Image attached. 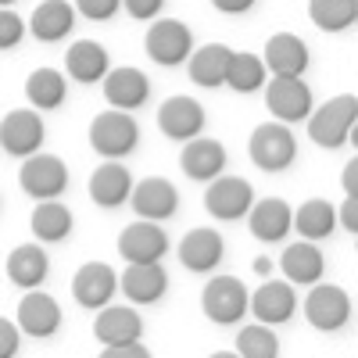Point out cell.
Instances as JSON below:
<instances>
[{
	"mask_svg": "<svg viewBox=\"0 0 358 358\" xmlns=\"http://www.w3.org/2000/svg\"><path fill=\"white\" fill-rule=\"evenodd\" d=\"M355 122H358V97L355 94H337L326 104L312 108L308 136H312V143L322 147V151H337V147L348 143Z\"/></svg>",
	"mask_w": 358,
	"mask_h": 358,
	"instance_id": "6da1fadb",
	"label": "cell"
},
{
	"mask_svg": "<svg viewBox=\"0 0 358 358\" xmlns=\"http://www.w3.org/2000/svg\"><path fill=\"white\" fill-rule=\"evenodd\" d=\"M136 143H140V126L129 111L108 108L90 122V147L104 162H122L126 155L136 151Z\"/></svg>",
	"mask_w": 358,
	"mask_h": 358,
	"instance_id": "7a4b0ae2",
	"label": "cell"
},
{
	"mask_svg": "<svg viewBox=\"0 0 358 358\" xmlns=\"http://www.w3.org/2000/svg\"><path fill=\"white\" fill-rule=\"evenodd\" d=\"M248 158L262 169V172H287L297 162V140L290 133L287 122H262L251 129L248 136Z\"/></svg>",
	"mask_w": 358,
	"mask_h": 358,
	"instance_id": "3957f363",
	"label": "cell"
},
{
	"mask_svg": "<svg viewBox=\"0 0 358 358\" xmlns=\"http://www.w3.org/2000/svg\"><path fill=\"white\" fill-rule=\"evenodd\" d=\"M248 301L251 290L241 276H212L201 290V312L215 326H236L248 315Z\"/></svg>",
	"mask_w": 358,
	"mask_h": 358,
	"instance_id": "277c9868",
	"label": "cell"
},
{
	"mask_svg": "<svg viewBox=\"0 0 358 358\" xmlns=\"http://www.w3.org/2000/svg\"><path fill=\"white\" fill-rule=\"evenodd\" d=\"M18 187H22V194H29L33 201H57L69 190V165H65V158L36 151L33 158L22 162Z\"/></svg>",
	"mask_w": 358,
	"mask_h": 358,
	"instance_id": "5b68a950",
	"label": "cell"
},
{
	"mask_svg": "<svg viewBox=\"0 0 358 358\" xmlns=\"http://www.w3.org/2000/svg\"><path fill=\"white\" fill-rule=\"evenodd\" d=\"M143 50L155 65L176 69L194 54V33L179 18H155L151 29H147V36H143Z\"/></svg>",
	"mask_w": 358,
	"mask_h": 358,
	"instance_id": "8992f818",
	"label": "cell"
},
{
	"mask_svg": "<svg viewBox=\"0 0 358 358\" xmlns=\"http://www.w3.org/2000/svg\"><path fill=\"white\" fill-rule=\"evenodd\" d=\"M43 140H47V126L36 108H15L0 118V147L11 158H22V162L33 158L36 151H43Z\"/></svg>",
	"mask_w": 358,
	"mask_h": 358,
	"instance_id": "52a82bcc",
	"label": "cell"
},
{
	"mask_svg": "<svg viewBox=\"0 0 358 358\" xmlns=\"http://www.w3.org/2000/svg\"><path fill=\"white\" fill-rule=\"evenodd\" d=\"M305 319H308L312 330H319V334L344 330L348 319H351V297H348V290L337 287V283H322V280L312 283V290L305 297Z\"/></svg>",
	"mask_w": 358,
	"mask_h": 358,
	"instance_id": "ba28073f",
	"label": "cell"
},
{
	"mask_svg": "<svg viewBox=\"0 0 358 358\" xmlns=\"http://www.w3.org/2000/svg\"><path fill=\"white\" fill-rule=\"evenodd\" d=\"M255 204V187L241 176H215L204 190V208L208 215L219 219V222H241L248 219Z\"/></svg>",
	"mask_w": 358,
	"mask_h": 358,
	"instance_id": "9c48e42d",
	"label": "cell"
},
{
	"mask_svg": "<svg viewBox=\"0 0 358 358\" xmlns=\"http://www.w3.org/2000/svg\"><path fill=\"white\" fill-rule=\"evenodd\" d=\"M265 108L276 122H305L312 115L315 101H312V86L305 79H283V76H273L265 83Z\"/></svg>",
	"mask_w": 358,
	"mask_h": 358,
	"instance_id": "30bf717a",
	"label": "cell"
},
{
	"mask_svg": "<svg viewBox=\"0 0 358 358\" xmlns=\"http://www.w3.org/2000/svg\"><path fill=\"white\" fill-rule=\"evenodd\" d=\"M62 305H57V297H50L47 290H25L18 297V312H15V322L25 337L33 341H47L62 330Z\"/></svg>",
	"mask_w": 358,
	"mask_h": 358,
	"instance_id": "8fae6325",
	"label": "cell"
},
{
	"mask_svg": "<svg viewBox=\"0 0 358 358\" xmlns=\"http://www.w3.org/2000/svg\"><path fill=\"white\" fill-rule=\"evenodd\" d=\"M129 204L136 219H151V222H165L179 212V190L176 183H169L165 176H147L140 183H133L129 190Z\"/></svg>",
	"mask_w": 358,
	"mask_h": 358,
	"instance_id": "7c38bea8",
	"label": "cell"
},
{
	"mask_svg": "<svg viewBox=\"0 0 358 358\" xmlns=\"http://www.w3.org/2000/svg\"><path fill=\"white\" fill-rule=\"evenodd\" d=\"M262 62L268 76H283V79H301L312 65V50L297 33H276L265 40Z\"/></svg>",
	"mask_w": 358,
	"mask_h": 358,
	"instance_id": "4fadbf2b",
	"label": "cell"
},
{
	"mask_svg": "<svg viewBox=\"0 0 358 358\" xmlns=\"http://www.w3.org/2000/svg\"><path fill=\"white\" fill-rule=\"evenodd\" d=\"M118 255L129 262H162L169 255V233L162 222L151 219H133L122 233H118Z\"/></svg>",
	"mask_w": 358,
	"mask_h": 358,
	"instance_id": "5bb4252c",
	"label": "cell"
},
{
	"mask_svg": "<svg viewBox=\"0 0 358 358\" xmlns=\"http://www.w3.org/2000/svg\"><path fill=\"white\" fill-rule=\"evenodd\" d=\"M115 290H118V273H115L108 262H86V265L76 268V276H72V297H76V305H83L90 312L111 305Z\"/></svg>",
	"mask_w": 358,
	"mask_h": 358,
	"instance_id": "9a60e30c",
	"label": "cell"
},
{
	"mask_svg": "<svg viewBox=\"0 0 358 358\" xmlns=\"http://www.w3.org/2000/svg\"><path fill=\"white\" fill-rule=\"evenodd\" d=\"M118 290L133 305H158L169 290V273L162 262H129L118 273Z\"/></svg>",
	"mask_w": 358,
	"mask_h": 358,
	"instance_id": "2e32d148",
	"label": "cell"
},
{
	"mask_svg": "<svg viewBox=\"0 0 358 358\" xmlns=\"http://www.w3.org/2000/svg\"><path fill=\"white\" fill-rule=\"evenodd\" d=\"M255 322H265V326H283L294 319L297 312V294H294V283L287 280H265L248 301Z\"/></svg>",
	"mask_w": 358,
	"mask_h": 358,
	"instance_id": "e0dca14e",
	"label": "cell"
},
{
	"mask_svg": "<svg viewBox=\"0 0 358 358\" xmlns=\"http://www.w3.org/2000/svg\"><path fill=\"white\" fill-rule=\"evenodd\" d=\"M158 129L176 143H187L204 133V108L187 94H176L158 108Z\"/></svg>",
	"mask_w": 358,
	"mask_h": 358,
	"instance_id": "ac0fdd59",
	"label": "cell"
},
{
	"mask_svg": "<svg viewBox=\"0 0 358 358\" xmlns=\"http://www.w3.org/2000/svg\"><path fill=\"white\" fill-rule=\"evenodd\" d=\"M179 169L194 183H212L215 176L226 172V147L212 136H194L179 151Z\"/></svg>",
	"mask_w": 358,
	"mask_h": 358,
	"instance_id": "d6986e66",
	"label": "cell"
},
{
	"mask_svg": "<svg viewBox=\"0 0 358 358\" xmlns=\"http://www.w3.org/2000/svg\"><path fill=\"white\" fill-rule=\"evenodd\" d=\"M222 258H226V241L212 226H197L179 241V262L190 273H215Z\"/></svg>",
	"mask_w": 358,
	"mask_h": 358,
	"instance_id": "ffe728a7",
	"label": "cell"
},
{
	"mask_svg": "<svg viewBox=\"0 0 358 358\" xmlns=\"http://www.w3.org/2000/svg\"><path fill=\"white\" fill-rule=\"evenodd\" d=\"M101 86H104V101L111 108H118V111H136V108L147 104V97H151V79H147L140 69H133V65L111 69L101 79Z\"/></svg>",
	"mask_w": 358,
	"mask_h": 358,
	"instance_id": "44dd1931",
	"label": "cell"
},
{
	"mask_svg": "<svg viewBox=\"0 0 358 358\" xmlns=\"http://www.w3.org/2000/svg\"><path fill=\"white\" fill-rule=\"evenodd\" d=\"M248 229L262 244H280L283 236L294 229V208L283 197H262L251 204L248 212Z\"/></svg>",
	"mask_w": 358,
	"mask_h": 358,
	"instance_id": "7402d4cb",
	"label": "cell"
},
{
	"mask_svg": "<svg viewBox=\"0 0 358 358\" xmlns=\"http://www.w3.org/2000/svg\"><path fill=\"white\" fill-rule=\"evenodd\" d=\"M94 337L104 348L136 344L143 337V319L129 305H104V308H97V319H94Z\"/></svg>",
	"mask_w": 358,
	"mask_h": 358,
	"instance_id": "603a6c76",
	"label": "cell"
},
{
	"mask_svg": "<svg viewBox=\"0 0 358 358\" xmlns=\"http://www.w3.org/2000/svg\"><path fill=\"white\" fill-rule=\"evenodd\" d=\"M4 273H8V280H11L18 290H36V287H43L47 276H50V258H47L43 244L36 241V244H18V248H11V255H8V262H4Z\"/></svg>",
	"mask_w": 358,
	"mask_h": 358,
	"instance_id": "cb8c5ba5",
	"label": "cell"
},
{
	"mask_svg": "<svg viewBox=\"0 0 358 358\" xmlns=\"http://www.w3.org/2000/svg\"><path fill=\"white\" fill-rule=\"evenodd\" d=\"M111 72V54L97 43V40H76L65 54V76L72 83L94 86Z\"/></svg>",
	"mask_w": 358,
	"mask_h": 358,
	"instance_id": "d4e9b609",
	"label": "cell"
},
{
	"mask_svg": "<svg viewBox=\"0 0 358 358\" xmlns=\"http://www.w3.org/2000/svg\"><path fill=\"white\" fill-rule=\"evenodd\" d=\"M280 273H283V280L294 283V287H312V283H319L322 273H326V258H322L319 244H312V241L290 244V248L283 251V258H280Z\"/></svg>",
	"mask_w": 358,
	"mask_h": 358,
	"instance_id": "484cf974",
	"label": "cell"
},
{
	"mask_svg": "<svg viewBox=\"0 0 358 358\" xmlns=\"http://www.w3.org/2000/svg\"><path fill=\"white\" fill-rule=\"evenodd\" d=\"M129 190H133V176L122 162H101L90 176V197L101 208L129 204Z\"/></svg>",
	"mask_w": 358,
	"mask_h": 358,
	"instance_id": "4316f807",
	"label": "cell"
},
{
	"mask_svg": "<svg viewBox=\"0 0 358 358\" xmlns=\"http://www.w3.org/2000/svg\"><path fill=\"white\" fill-rule=\"evenodd\" d=\"M25 25L40 43H57L76 29V8L69 4V0H43V4L29 15Z\"/></svg>",
	"mask_w": 358,
	"mask_h": 358,
	"instance_id": "83f0119b",
	"label": "cell"
},
{
	"mask_svg": "<svg viewBox=\"0 0 358 358\" xmlns=\"http://www.w3.org/2000/svg\"><path fill=\"white\" fill-rule=\"evenodd\" d=\"M229 57H233V47H226V43H204V47H197L187 57L190 83L194 86H204V90H219L226 83Z\"/></svg>",
	"mask_w": 358,
	"mask_h": 358,
	"instance_id": "f1b7e54d",
	"label": "cell"
},
{
	"mask_svg": "<svg viewBox=\"0 0 358 358\" xmlns=\"http://www.w3.org/2000/svg\"><path fill=\"white\" fill-rule=\"evenodd\" d=\"M29 229L40 244H62L69 241V233L76 229V219H72V208L62 204V201H36L33 215H29Z\"/></svg>",
	"mask_w": 358,
	"mask_h": 358,
	"instance_id": "f546056e",
	"label": "cell"
},
{
	"mask_svg": "<svg viewBox=\"0 0 358 358\" xmlns=\"http://www.w3.org/2000/svg\"><path fill=\"white\" fill-rule=\"evenodd\" d=\"M25 97L36 111H57L69 97V76L57 69H33L25 79Z\"/></svg>",
	"mask_w": 358,
	"mask_h": 358,
	"instance_id": "4dcf8cb0",
	"label": "cell"
},
{
	"mask_svg": "<svg viewBox=\"0 0 358 358\" xmlns=\"http://www.w3.org/2000/svg\"><path fill=\"white\" fill-rule=\"evenodd\" d=\"M294 229L301 233V241L319 244V241H326V236L337 229V208L326 197H312V201H305L294 212Z\"/></svg>",
	"mask_w": 358,
	"mask_h": 358,
	"instance_id": "1f68e13d",
	"label": "cell"
},
{
	"mask_svg": "<svg viewBox=\"0 0 358 358\" xmlns=\"http://www.w3.org/2000/svg\"><path fill=\"white\" fill-rule=\"evenodd\" d=\"M268 83V69L262 62V54L251 50H233L229 57V69H226V86L233 94H258Z\"/></svg>",
	"mask_w": 358,
	"mask_h": 358,
	"instance_id": "d6a6232c",
	"label": "cell"
},
{
	"mask_svg": "<svg viewBox=\"0 0 358 358\" xmlns=\"http://www.w3.org/2000/svg\"><path fill=\"white\" fill-rule=\"evenodd\" d=\"M308 18L322 33H348L358 22V0H308Z\"/></svg>",
	"mask_w": 358,
	"mask_h": 358,
	"instance_id": "836d02e7",
	"label": "cell"
},
{
	"mask_svg": "<svg viewBox=\"0 0 358 358\" xmlns=\"http://www.w3.org/2000/svg\"><path fill=\"white\" fill-rule=\"evenodd\" d=\"M236 355L241 358H280L276 326H265V322L241 326V334H236Z\"/></svg>",
	"mask_w": 358,
	"mask_h": 358,
	"instance_id": "e575fe53",
	"label": "cell"
},
{
	"mask_svg": "<svg viewBox=\"0 0 358 358\" xmlns=\"http://www.w3.org/2000/svg\"><path fill=\"white\" fill-rule=\"evenodd\" d=\"M25 33H29V25L22 22V15L11 8H0V50H15Z\"/></svg>",
	"mask_w": 358,
	"mask_h": 358,
	"instance_id": "d590c367",
	"label": "cell"
},
{
	"mask_svg": "<svg viewBox=\"0 0 358 358\" xmlns=\"http://www.w3.org/2000/svg\"><path fill=\"white\" fill-rule=\"evenodd\" d=\"M72 8L86 22H108V18H115L118 8H122V0H72Z\"/></svg>",
	"mask_w": 358,
	"mask_h": 358,
	"instance_id": "8d00e7d4",
	"label": "cell"
},
{
	"mask_svg": "<svg viewBox=\"0 0 358 358\" xmlns=\"http://www.w3.org/2000/svg\"><path fill=\"white\" fill-rule=\"evenodd\" d=\"M18 351H22V330H18V322L0 315V358H18Z\"/></svg>",
	"mask_w": 358,
	"mask_h": 358,
	"instance_id": "74e56055",
	"label": "cell"
},
{
	"mask_svg": "<svg viewBox=\"0 0 358 358\" xmlns=\"http://www.w3.org/2000/svg\"><path fill=\"white\" fill-rule=\"evenodd\" d=\"M122 8L136 18V22H155L165 8V0H122Z\"/></svg>",
	"mask_w": 358,
	"mask_h": 358,
	"instance_id": "f35d334b",
	"label": "cell"
},
{
	"mask_svg": "<svg viewBox=\"0 0 358 358\" xmlns=\"http://www.w3.org/2000/svg\"><path fill=\"white\" fill-rule=\"evenodd\" d=\"M97 358H151V351H147L140 341L136 344H115V348H101Z\"/></svg>",
	"mask_w": 358,
	"mask_h": 358,
	"instance_id": "ab89813d",
	"label": "cell"
},
{
	"mask_svg": "<svg viewBox=\"0 0 358 358\" xmlns=\"http://www.w3.org/2000/svg\"><path fill=\"white\" fill-rule=\"evenodd\" d=\"M337 222H341L351 236H358V197H348V201L337 208Z\"/></svg>",
	"mask_w": 358,
	"mask_h": 358,
	"instance_id": "60d3db41",
	"label": "cell"
},
{
	"mask_svg": "<svg viewBox=\"0 0 358 358\" xmlns=\"http://www.w3.org/2000/svg\"><path fill=\"white\" fill-rule=\"evenodd\" d=\"M341 187H344L348 197H358V155L344 165V172H341Z\"/></svg>",
	"mask_w": 358,
	"mask_h": 358,
	"instance_id": "b9f144b4",
	"label": "cell"
},
{
	"mask_svg": "<svg viewBox=\"0 0 358 358\" xmlns=\"http://www.w3.org/2000/svg\"><path fill=\"white\" fill-rule=\"evenodd\" d=\"M212 8L222 15H248L255 8V0H212Z\"/></svg>",
	"mask_w": 358,
	"mask_h": 358,
	"instance_id": "7bdbcfd3",
	"label": "cell"
},
{
	"mask_svg": "<svg viewBox=\"0 0 358 358\" xmlns=\"http://www.w3.org/2000/svg\"><path fill=\"white\" fill-rule=\"evenodd\" d=\"M273 268H276V262H273V258H265V255H262V258H255V273H258V276H268Z\"/></svg>",
	"mask_w": 358,
	"mask_h": 358,
	"instance_id": "ee69618b",
	"label": "cell"
},
{
	"mask_svg": "<svg viewBox=\"0 0 358 358\" xmlns=\"http://www.w3.org/2000/svg\"><path fill=\"white\" fill-rule=\"evenodd\" d=\"M208 358H241V355H236V351H212Z\"/></svg>",
	"mask_w": 358,
	"mask_h": 358,
	"instance_id": "f6af8a7d",
	"label": "cell"
},
{
	"mask_svg": "<svg viewBox=\"0 0 358 358\" xmlns=\"http://www.w3.org/2000/svg\"><path fill=\"white\" fill-rule=\"evenodd\" d=\"M348 143H355V147H358V122H355V129H351V136H348Z\"/></svg>",
	"mask_w": 358,
	"mask_h": 358,
	"instance_id": "bcb514c9",
	"label": "cell"
},
{
	"mask_svg": "<svg viewBox=\"0 0 358 358\" xmlns=\"http://www.w3.org/2000/svg\"><path fill=\"white\" fill-rule=\"evenodd\" d=\"M15 4V0H0V8H11Z\"/></svg>",
	"mask_w": 358,
	"mask_h": 358,
	"instance_id": "7dc6e473",
	"label": "cell"
}]
</instances>
